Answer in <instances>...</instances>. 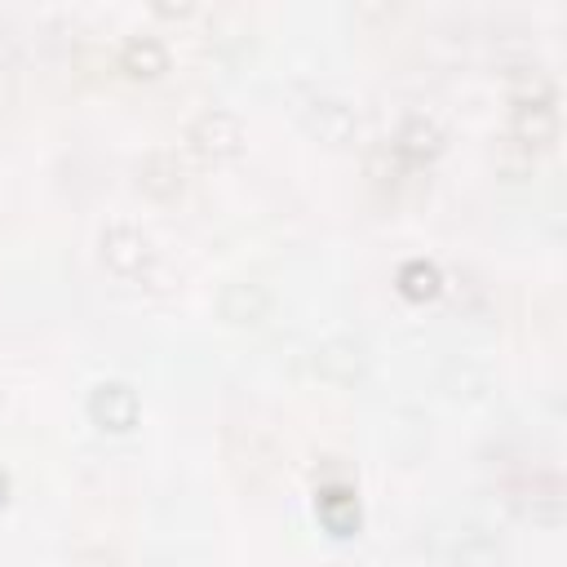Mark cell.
I'll use <instances>...</instances> for the list:
<instances>
[{
	"label": "cell",
	"instance_id": "3957f363",
	"mask_svg": "<svg viewBox=\"0 0 567 567\" xmlns=\"http://www.w3.org/2000/svg\"><path fill=\"white\" fill-rule=\"evenodd\" d=\"M186 142L204 155V159H226L239 151L244 142V124L239 115H230L226 106H204L190 124H186Z\"/></svg>",
	"mask_w": 567,
	"mask_h": 567
},
{
	"label": "cell",
	"instance_id": "7c38bea8",
	"mask_svg": "<svg viewBox=\"0 0 567 567\" xmlns=\"http://www.w3.org/2000/svg\"><path fill=\"white\" fill-rule=\"evenodd\" d=\"M120 62H124L133 75H155V71H164V62H168V49H164V40H159V35H151V31H137V35H128V40H124V49H120Z\"/></svg>",
	"mask_w": 567,
	"mask_h": 567
},
{
	"label": "cell",
	"instance_id": "6da1fadb",
	"mask_svg": "<svg viewBox=\"0 0 567 567\" xmlns=\"http://www.w3.org/2000/svg\"><path fill=\"white\" fill-rule=\"evenodd\" d=\"M509 124H514L509 142L523 146L527 155L554 137L558 111H554V89H549V80H536L532 89H523V93L514 97V120H509Z\"/></svg>",
	"mask_w": 567,
	"mask_h": 567
},
{
	"label": "cell",
	"instance_id": "30bf717a",
	"mask_svg": "<svg viewBox=\"0 0 567 567\" xmlns=\"http://www.w3.org/2000/svg\"><path fill=\"white\" fill-rule=\"evenodd\" d=\"M315 368H319L328 381H354L359 368H363V350H359V341H350V337H332V341H323V346L315 350Z\"/></svg>",
	"mask_w": 567,
	"mask_h": 567
},
{
	"label": "cell",
	"instance_id": "52a82bcc",
	"mask_svg": "<svg viewBox=\"0 0 567 567\" xmlns=\"http://www.w3.org/2000/svg\"><path fill=\"white\" fill-rule=\"evenodd\" d=\"M89 412L93 421H102L106 430H128L137 421V394L124 381H102L89 394Z\"/></svg>",
	"mask_w": 567,
	"mask_h": 567
},
{
	"label": "cell",
	"instance_id": "5bb4252c",
	"mask_svg": "<svg viewBox=\"0 0 567 567\" xmlns=\"http://www.w3.org/2000/svg\"><path fill=\"white\" fill-rule=\"evenodd\" d=\"M9 62V31H0V66Z\"/></svg>",
	"mask_w": 567,
	"mask_h": 567
},
{
	"label": "cell",
	"instance_id": "5b68a950",
	"mask_svg": "<svg viewBox=\"0 0 567 567\" xmlns=\"http://www.w3.org/2000/svg\"><path fill=\"white\" fill-rule=\"evenodd\" d=\"M137 182H142V190H151L159 199H173L186 186V164L173 146H155L137 159Z\"/></svg>",
	"mask_w": 567,
	"mask_h": 567
},
{
	"label": "cell",
	"instance_id": "8992f818",
	"mask_svg": "<svg viewBox=\"0 0 567 567\" xmlns=\"http://www.w3.org/2000/svg\"><path fill=\"white\" fill-rule=\"evenodd\" d=\"M439 146H443V133H439V124H434L430 115H421V111H412V115L399 124L394 142H390V151H394L403 164H425L430 155H439Z\"/></svg>",
	"mask_w": 567,
	"mask_h": 567
},
{
	"label": "cell",
	"instance_id": "277c9868",
	"mask_svg": "<svg viewBox=\"0 0 567 567\" xmlns=\"http://www.w3.org/2000/svg\"><path fill=\"white\" fill-rule=\"evenodd\" d=\"M226 452L235 461V470L248 478V483H261L270 470H275V439L261 430V425H230L226 430Z\"/></svg>",
	"mask_w": 567,
	"mask_h": 567
},
{
	"label": "cell",
	"instance_id": "7a4b0ae2",
	"mask_svg": "<svg viewBox=\"0 0 567 567\" xmlns=\"http://www.w3.org/2000/svg\"><path fill=\"white\" fill-rule=\"evenodd\" d=\"M97 248H102V261L115 275H146L151 261H155V248H151L146 230L133 226V221H106L102 235H97Z\"/></svg>",
	"mask_w": 567,
	"mask_h": 567
},
{
	"label": "cell",
	"instance_id": "8fae6325",
	"mask_svg": "<svg viewBox=\"0 0 567 567\" xmlns=\"http://www.w3.org/2000/svg\"><path fill=\"white\" fill-rule=\"evenodd\" d=\"M319 518H323L337 536L354 532V523H359V501H354V492H350L346 483H328V487H319Z\"/></svg>",
	"mask_w": 567,
	"mask_h": 567
},
{
	"label": "cell",
	"instance_id": "9c48e42d",
	"mask_svg": "<svg viewBox=\"0 0 567 567\" xmlns=\"http://www.w3.org/2000/svg\"><path fill=\"white\" fill-rule=\"evenodd\" d=\"M306 124H310L323 142H346V137L354 133V111H350V102H341V97H332V93H310V102H306Z\"/></svg>",
	"mask_w": 567,
	"mask_h": 567
},
{
	"label": "cell",
	"instance_id": "4fadbf2b",
	"mask_svg": "<svg viewBox=\"0 0 567 567\" xmlns=\"http://www.w3.org/2000/svg\"><path fill=\"white\" fill-rule=\"evenodd\" d=\"M399 284H403V292L425 297V292H434V288H439V270H434L430 261H408V266L399 270Z\"/></svg>",
	"mask_w": 567,
	"mask_h": 567
},
{
	"label": "cell",
	"instance_id": "ba28073f",
	"mask_svg": "<svg viewBox=\"0 0 567 567\" xmlns=\"http://www.w3.org/2000/svg\"><path fill=\"white\" fill-rule=\"evenodd\" d=\"M221 315L230 323H261L270 315V288L257 279H230L221 288Z\"/></svg>",
	"mask_w": 567,
	"mask_h": 567
},
{
	"label": "cell",
	"instance_id": "9a60e30c",
	"mask_svg": "<svg viewBox=\"0 0 567 567\" xmlns=\"http://www.w3.org/2000/svg\"><path fill=\"white\" fill-rule=\"evenodd\" d=\"M4 492H9V474L0 470V501H4Z\"/></svg>",
	"mask_w": 567,
	"mask_h": 567
}]
</instances>
